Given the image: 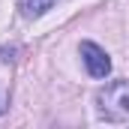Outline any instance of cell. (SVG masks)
<instances>
[{"label":"cell","instance_id":"6da1fadb","mask_svg":"<svg viewBox=\"0 0 129 129\" xmlns=\"http://www.w3.org/2000/svg\"><path fill=\"white\" fill-rule=\"evenodd\" d=\"M96 111L108 123H129V81H111L96 93Z\"/></svg>","mask_w":129,"mask_h":129},{"label":"cell","instance_id":"7a4b0ae2","mask_svg":"<svg viewBox=\"0 0 129 129\" xmlns=\"http://www.w3.org/2000/svg\"><path fill=\"white\" fill-rule=\"evenodd\" d=\"M81 60H84L87 72L93 78H105L111 72V60H108V54L99 48L96 42H81Z\"/></svg>","mask_w":129,"mask_h":129},{"label":"cell","instance_id":"3957f363","mask_svg":"<svg viewBox=\"0 0 129 129\" xmlns=\"http://www.w3.org/2000/svg\"><path fill=\"white\" fill-rule=\"evenodd\" d=\"M54 3H57V0H18V6H21V15H24V18H42Z\"/></svg>","mask_w":129,"mask_h":129},{"label":"cell","instance_id":"277c9868","mask_svg":"<svg viewBox=\"0 0 129 129\" xmlns=\"http://www.w3.org/2000/svg\"><path fill=\"white\" fill-rule=\"evenodd\" d=\"M3 111H6V96L0 93V114H3Z\"/></svg>","mask_w":129,"mask_h":129}]
</instances>
